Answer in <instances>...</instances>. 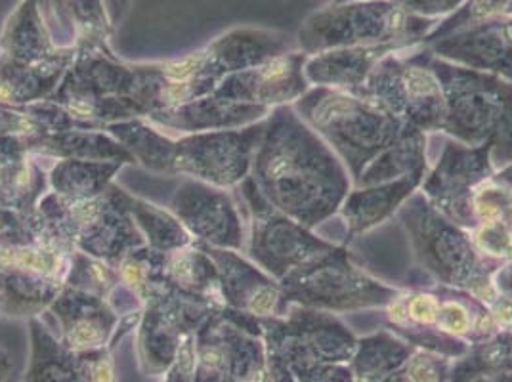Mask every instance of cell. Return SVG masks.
<instances>
[{"instance_id":"cell-1","label":"cell","mask_w":512,"mask_h":382,"mask_svg":"<svg viewBox=\"0 0 512 382\" xmlns=\"http://www.w3.org/2000/svg\"><path fill=\"white\" fill-rule=\"evenodd\" d=\"M62 48L50 35L39 0H22L0 33V54L25 64L44 62Z\"/></svg>"},{"instance_id":"cell-4","label":"cell","mask_w":512,"mask_h":382,"mask_svg":"<svg viewBox=\"0 0 512 382\" xmlns=\"http://www.w3.org/2000/svg\"><path fill=\"white\" fill-rule=\"evenodd\" d=\"M104 2H106L107 14H109L111 25L115 27L117 23L123 20V16L127 14L132 0H104Z\"/></svg>"},{"instance_id":"cell-3","label":"cell","mask_w":512,"mask_h":382,"mask_svg":"<svg viewBox=\"0 0 512 382\" xmlns=\"http://www.w3.org/2000/svg\"><path fill=\"white\" fill-rule=\"evenodd\" d=\"M121 167V161L94 163L83 159H64L52 170L50 182L56 193H62L71 201H86L106 190L107 182Z\"/></svg>"},{"instance_id":"cell-6","label":"cell","mask_w":512,"mask_h":382,"mask_svg":"<svg viewBox=\"0 0 512 382\" xmlns=\"http://www.w3.org/2000/svg\"><path fill=\"white\" fill-rule=\"evenodd\" d=\"M39 2H41V4H43V0H39Z\"/></svg>"},{"instance_id":"cell-5","label":"cell","mask_w":512,"mask_h":382,"mask_svg":"<svg viewBox=\"0 0 512 382\" xmlns=\"http://www.w3.org/2000/svg\"><path fill=\"white\" fill-rule=\"evenodd\" d=\"M43 4H46V0H43Z\"/></svg>"},{"instance_id":"cell-2","label":"cell","mask_w":512,"mask_h":382,"mask_svg":"<svg viewBox=\"0 0 512 382\" xmlns=\"http://www.w3.org/2000/svg\"><path fill=\"white\" fill-rule=\"evenodd\" d=\"M69 46L107 44L113 25L104 0H46Z\"/></svg>"}]
</instances>
